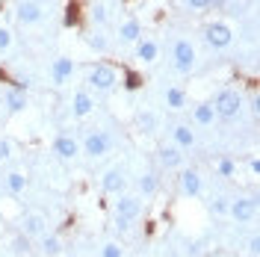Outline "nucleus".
Returning a JSON list of instances; mask_svg holds the SVG:
<instances>
[{
    "label": "nucleus",
    "instance_id": "obj_29",
    "mask_svg": "<svg viewBox=\"0 0 260 257\" xmlns=\"http://www.w3.org/2000/svg\"><path fill=\"white\" fill-rule=\"evenodd\" d=\"M101 257H124V248H121L118 242H104V248H101Z\"/></svg>",
    "mask_w": 260,
    "mask_h": 257
},
{
    "label": "nucleus",
    "instance_id": "obj_10",
    "mask_svg": "<svg viewBox=\"0 0 260 257\" xmlns=\"http://www.w3.org/2000/svg\"><path fill=\"white\" fill-rule=\"evenodd\" d=\"M53 154H56L59 160H74V157L80 154V142H77L74 136H68V133H59V136L53 139Z\"/></svg>",
    "mask_w": 260,
    "mask_h": 257
},
{
    "label": "nucleus",
    "instance_id": "obj_27",
    "mask_svg": "<svg viewBox=\"0 0 260 257\" xmlns=\"http://www.w3.org/2000/svg\"><path fill=\"white\" fill-rule=\"evenodd\" d=\"M121 83H124L127 92H136V89L142 86V74H136V71H121Z\"/></svg>",
    "mask_w": 260,
    "mask_h": 257
},
{
    "label": "nucleus",
    "instance_id": "obj_37",
    "mask_svg": "<svg viewBox=\"0 0 260 257\" xmlns=\"http://www.w3.org/2000/svg\"><path fill=\"white\" fill-rule=\"evenodd\" d=\"M115 228L124 234V231H130V222H127V219H121V216H115Z\"/></svg>",
    "mask_w": 260,
    "mask_h": 257
},
{
    "label": "nucleus",
    "instance_id": "obj_14",
    "mask_svg": "<svg viewBox=\"0 0 260 257\" xmlns=\"http://www.w3.org/2000/svg\"><path fill=\"white\" fill-rule=\"evenodd\" d=\"M118 39L127 42V45H136V42L142 39V24H139L136 18H124V21L118 24Z\"/></svg>",
    "mask_w": 260,
    "mask_h": 257
},
{
    "label": "nucleus",
    "instance_id": "obj_2",
    "mask_svg": "<svg viewBox=\"0 0 260 257\" xmlns=\"http://www.w3.org/2000/svg\"><path fill=\"white\" fill-rule=\"evenodd\" d=\"M86 83H89V89H95V92H113L115 83H118V74H115L113 65L98 62V65H92V68H89Z\"/></svg>",
    "mask_w": 260,
    "mask_h": 257
},
{
    "label": "nucleus",
    "instance_id": "obj_7",
    "mask_svg": "<svg viewBox=\"0 0 260 257\" xmlns=\"http://www.w3.org/2000/svg\"><path fill=\"white\" fill-rule=\"evenodd\" d=\"M228 213L243 225V222H251L254 216H257V201L254 198H234L231 204H228Z\"/></svg>",
    "mask_w": 260,
    "mask_h": 257
},
{
    "label": "nucleus",
    "instance_id": "obj_40",
    "mask_svg": "<svg viewBox=\"0 0 260 257\" xmlns=\"http://www.w3.org/2000/svg\"><path fill=\"white\" fill-rule=\"evenodd\" d=\"M228 0H210V6H216V9H225Z\"/></svg>",
    "mask_w": 260,
    "mask_h": 257
},
{
    "label": "nucleus",
    "instance_id": "obj_34",
    "mask_svg": "<svg viewBox=\"0 0 260 257\" xmlns=\"http://www.w3.org/2000/svg\"><path fill=\"white\" fill-rule=\"evenodd\" d=\"M92 18H95V24H107V6H104V3H95V6H92Z\"/></svg>",
    "mask_w": 260,
    "mask_h": 257
},
{
    "label": "nucleus",
    "instance_id": "obj_39",
    "mask_svg": "<svg viewBox=\"0 0 260 257\" xmlns=\"http://www.w3.org/2000/svg\"><path fill=\"white\" fill-rule=\"evenodd\" d=\"M248 169H251V175H260V160H257V157H251V160H248Z\"/></svg>",
    "mask_w": 260,
    "mask_h": 257
},
{
    "label": "nucleus",
    "instance_id": "obj_35",
    "mask_svg": "<svg viewBox=\"0 0 260 257\" xmlns=\"http://www.w3.org/2000/svg\"><path fill=\"white\" fill-rule=\"evenodd\" d=\"M12 48V33L6 27H0V50H9Z\"/></svg>",
    "mask_w": 260,
    "mask_h": 257
},
{
    "label": "nucleus",
    "instance_id": "obj_8",
    "mask_svg": "<svg viewBox=\"0 0 260 257\" xmlns=\"http://www.w3.org/2000/svg\"><path fill=\"white\" fill-rule=\"evenodd\" d=\"M139 213H142V198L139 195H118V201H115V216H121V219H139Z\"/></svg>",
    "mask_w": 260,
    "mask_h": 257
},
{
    "label": "nucleus",
    "instance_id": "obj_3",
    "mask_svg": "<svg viewBox=\"0 0 260 257\" xmlns=\"http://www.w3.org/2000/svg\"><path fill=\"white\" fill-rule=\"evenodd\" d=\"M195 59H198L195 45L189 42V39H178V42H175V48H172V62H175V71H178V74H192Z\"/></svg>",
    "mask_w": 260,
    "mask_h": 257
},
{
    "label": "nucleus",
    "instance_id": "obj_24",
    "mask_svg": "<svg viewBox=\"0 0 260 257\" xmlns=\"http://www.w3.org/2000/svg\"><path fill=\"white\" fill-rule=\"evenodd\" d=\"M6 189L12 195H21L27 189V175H24V172H9V175H6Z\"/></svg>",
    "mask_w": 260,
    "mask_h": 257
},
{
    "label": "nucleus",
    "instance_id": "obj_4",
    "mask_svg": "<svg viewBox=\"0 0 260 257\" xmlns=\"http://www.w3.org/2000/svg\"><path fill=\"white\" fill-rule=\"evenodd\" d=\"M110 136H107V130H89L86 133V139H83L80 151L89 157V160H101V157H107L110 154Z\"/></svg>",
    "mask_w": 260,
    "mask_h": 257
},
{
    "label": "nucleus",
    "instance_id": "obj_20",
    "mask_svg": "<svg viewBox=\"0 0 260 257\" xmlns=\"http://www.w3.org/2000/svg\"><path fill=\"white\" fill-rule=\"evenodd\" d=\"M136 127L142 130V133H157L160 118H157V113H151V110H142V113H136Z\"/></svg>",
    "mask_w": 260,
    "mask_h": 257
},
{
    "label": "nucleus",
    "instance_id": "obj_11",
    "mask_svg": "<svg viewBox=\"0 0 260 257\" xmlns=\"http://www.w3.org/2000/svg\"><path fill=\"white\" fill-rule=\"evenodd\" d=\"M15 15H18L21 24H27V27H30V24H39V21L45 18V9H42L36 0H21V3L15 6Z\"/></svg>",
    "mask_w": 260,
    "mask_h": 257
},
{
    "label": "nucleus",
    "instance_id": "obj_28",
    "mask_svg": "<svg viewBox=\"0 0 260 257\" xmlns=\"http://www.w3.org/2000/svg\"><path fill=\"white\" fill-rule=\"evenodd\" d=\"M77 18H80V3H77V0H71V3L65 6V27H74V24H77Z\"/></svg>",
    "mask_w": 260,
    "mask_h": 257
},
{
    "label": "nucleus",
    "instance_id": "obj_22",
    "mask_svg": "<svg viewBox=\"0 0 260 257\" xmlns=\"http://www.w3.org/2000/svg\"><path fill=\"white\" fill-rule=\"evenodd\" d=\"M162 98H166V107H169V110H183V107H186V92H183L180 86H169Z\"/></svg>",
    "mask_w": 260,
    "mask_h": 257
},
{
    "label": "nucleus",
    "instance_id": "obj_26",
    "mask_svg": "<svg viewBox=\"0 0 260 257\" xmlns=\"http://www.w3.org/2000/svg\"><path fill=\"white\" fill-rule=\"evenodd\" d=\"M234 172H237V163L231 157H219L216 160V175L219 177H234Z\"/></svg>",
    "mask_w": 260,
    "mask_h": 257
},
{
    "label": "nucleus",
    "instance_id": "obj_31",
    "mask_svg": "<svg viewBox=\"0 0 260 257\" xmlns=\"http://www.w3.org/2000/svg\"><path fill=\"white\" fill-rule=\"evenodd\" d=\"M12 151H15V145H12V139H0V163L12 160Z\"/></svg>",
    "mask_w": 260,
    "mask_h": 257
},
{
    "label": "nucleus",
    "instance_id": "obj_17",
    "mask_svg": "<svg viewBox=\"0 0 260 257\" xmlns=\"http://www.w3.org/2000/svg\"><path fill=\"white\" fill-rule=\"evenodd\" d=\"M157 154H160L162 169H180V166H183V151L175 148V145H162Z\"/></svg>",
    "mask_w": 260,
    "mask_h": 257
},
{
    "label": "nucleus",
    "instance_id": "obj_9",
    "mask_svg": "<svg viewBox=\"0 0 260 257\" xmlns=\"http://www.w3.org/2000/svg\"><path fill=\"white\" fill-rule=\"evenodd\" d=\"M71 77H74V59H68V56H56L53 65H50V80H53V86H65Z\"/></svg>",
    "mask_w": 260,
    "mask_h": 257
},
{
    "label": "nucleus",
    "instance_id": "obj_30",
    "mask_svg": "<svg viewBox=\"0 0 260 257\" xmlns=\"http://www.w3.org/2000/svg\"><path fill=\"white\" fill-rule=\"evenodd\" d=\"M89 45L98 50V53H107L110 50V45H107V39L101 36V33H95V36H89Z\"/></svg>",
    "mask_w": 260,
    "mask_h": 257
},
{
    "label": "nucleus",
    "instance_id": "obj_32",
    "mask_svg": "<svg viewBox=\"0 0 260 257\" xmlns=\"http://www.w3.org/2000/svg\"><path fill=\"white\" fill-rule=\"evenodd\" d=\"M228 204H231V201H228L225 195H216V198H213V204H210V210L216 213V216H222V213H228Z\"/></svg>",
    "mask_w": 260,
    "mask_h": 257
},
{
    "label": "nucleus",
    "instance_id": "obj_36",
    "mask_svg": "<svg viewBox=\"0 0 260 257\" xmlns=\"http://www.w3.org/2000/svg\"><path fill=\"white\" fill-rule=\"evenodd\" d=\"M192 9H198V12H204V9H210V0H186Z\"/></svg>",
    "mask_w": 260,
    "mask_h": 257
},
{
    "label": "nucleus",
    "instance_id": "obj_1",
    "mask_svg": "<svg viewBox=\"0 0 260 257\" xmlns=\"http://www.w3.org/2000/svg\"><path fill=\"white\" fill-rule=\"evenodd\" d=\"M210 104H213V110H216V118H225V121H231V118H237V115L243 113V95L234 92V89H222Z\"/></svg>",
    "mask_w": 260,
    "mask_h": 257
},
{
    "label": "nucleus",
    "instance_id": "obj_19",
    "mask_svg": "<svg viewBox=\"0 0 260 257\" xmlns=\"http://www.w3.org/2000/svg\"><path fill=\"white\" fill-rule=\"evenodd\" d=\"M157 56H160L157 42H151V39H139V42H136V59H142V62H157Z\"/></svg>",
    "mask_w": 260,
    "mask_h": 257
},
{
    "label": "nucleus",
    "instance_id": "obj_23",
    "mask_svg": "<svg viewBox=\"0 0 260 257\" xmlns=\"http://www.w3.org/2000/svg\"><path fill=\"white\" fill-rule=\"evenodd\" d=\"M136 186H139V192H142V195H154L157 189H160V180H157L154 172H142L139 180H136Z\"/></svg>",
    "mask_w": 260,
    "mask_h": 257
},
{
    "label": "nucleus",
    "instance_id": "obj_13",
    "mask_svg": "<svg viewBox=\"0 0 260 257\" xmlns=\"http://www.w3.org/2000/svg\"><path fill=\"white\" fill-rule=\"evenodd\" d=\"M180 189H183V195H189V198L201 195V189H204L201 175H198L195 169H183V172H180Z\"/></svg>",
    "mask_w": 260,
    "mask_h": 257
},
{
    "label": "nucleus",
    "instance_id": "obj_21",
    "mask_svg": "<svg viewBox=\"0 0 260 257\" xmlns=\"http://www.w3.org/2000/svg\"><path fill=\"white\" fill-rule=\"evenodd\" d=\"M6 110H9V113H24V110H27V92L9 89V92H6Z\"/></svg>",
    "mask_w": 260,
    "mask_h": 257
},
{
    "label": "nucleus",
    "instance_id": "obj_15",
    "mask_svg": "<svg viewBox=\"0 0 260 257\" xmlns=\"http://www.w3.org/2000/svg\"><path fill=\"white\" fill-rule=\"evenodd\" d=\"M172 139H175V148L189 151L195 145V130L189 127V124H175V127H172Z\"/></svg>",
    "mask_w": 260,
    "mask_h": 257
},
{
    "label": "nucleus",
    "instance_id": "obj_25",
    "mask_svg": "<svg viewBox=\"0 0 260 257\" xmlns=\"http://www.w3.org/2000/svg\"><path fill=\"white\" fill-rule=\"evenodd\" d=\"M42 251H45L48 257H56L59 251H62L59 237H53V234H42Z\"/></svg>",
    "mask_w": 260,
    "mask_h": 257
},
{
    "label": "nucleus",
    "instance_id": "obj_16",
    "mask_svg": "<svg viewBox=\"0 0 260 257\" xmlns=\"http://www.w3.org/2000/svg\"><path fill=\"white\" fill-rule=\"evenodd\" d=\"M95 110V101H92V95L89 92H74V101H71V113H74V118H86V115Z\"/></svg>",
    "mask_w": 260,
    "mask_h": 257
},
{
    "label": "nucleus",
    "instance_id": "obj_12",
    "mask_svg": "<svg viewBox=\"0 0 260 257\" xmlns=\"http://www.w3.org/2000/svg\"><path fill=\"white\" fill-rule=\"evenodd\" d=\"M21 234H27V237H42V234H48V219L42 216V213H27L24 216V222H21Z\"/></svg>",
    "mask_w": 260,
    "mask_h": 257
},
{
    "label": "nucleus",
    "instance_id": "obj_38",
    "mask_svg": "<svg viewBox=\"0 0 260 257\" xmlns=\"http://www.w3.org/2000/svg\"><path fill=\"white\" fill-rule=\"evenodd\" d=\"M248 251H251V254H257V251H260V237H257V234H254L251 242H248Z\"/></svg>",
    "mask_w": 260,
    "mask_h": 257
},
{
    "label": "nucleus",
    "instance_id": "obj_18",
    "mask_svg": "<svg viewBox=\"0 0 260 257\" xmlns=\"http://www.w3.org/2000/svg\"><path fill=\"white\" fill-rule=\"evenodd\" d=\"M192 121L195 124H201V127H207L216 121V110H213L210 101H201V104H195L192 107Z\"/></svg>",
    "mask_w": 260,
    "mask_h": 257
},
{
    "label": "nucleus",
    "instance_id": "obj_6",
    "mask_svg": "<svg viewBox=\"0 0 260 257\" xmlns=\"http://www.w3.org/2000/svg\"><path fill=\"white\" fill-rule=\"evenodd\" d=\"M204 39H207V45L216 50H225L231 42H234V33H231V27L228 24H222V21H213V24H207L204 27Z\"/></svg>",
    "mask_w": 260,
    "mask_h": 257
},
{
    "label": "nucleus",
    "instance_id": "obj_33",
    "mask_svg": "<svg viewBox=\"0 0 260 257\" xmlns=\"http://www.w3.org/2000/svg\"><path fill=\"white\" fill-rule=\"evenodd\" d=\"M12 248H15L18 254H24V251L30 248V237H27V234H18L15 240H12Z\"/></svg>",
    "mask_w": 260,
    "mask_h": 257
},
{
    "label": "nucleus",
    "instance_id": "obj_5",
    "mask_svg": "<svg viewBox=\"0 0 260 257\" xmlns=\"http://www.w3.org/2000/svg\"><path fill=\"white\" fill-rule=\"evenodd\" d=\"M127 186V169L124 166H110L104 175H101V189L110 195H121Z\"/></svg>",
    "mask_w": 260,
    "mask_h": 257
}]
</instances>
